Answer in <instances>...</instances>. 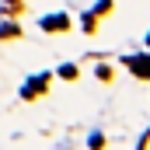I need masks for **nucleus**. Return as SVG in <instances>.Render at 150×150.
<instances>
[{"label":"nucleus","mask_w":150,"mask_h":150,"mask_svg":"<svg viewBox=\"0 0 150 150\" xmlns=\"http://www.w3.org/2000/svg\"><path fill=\"white\" fill-rule=\"evenodd\" d=\"M67 25H70L67 18H45V21H42V28H45V32H59V28H67Z\"/></svg>","instance_id":"obj_2"},{"label":"nucleus","mask_w":150,"mask_h":150,"mask_svg":"<svg viewBox=\"0 0 150 150\" xmlns=\"http://www.w3.org/2000/svg\"><path fill=\"white\" fill-rule=\"evenodd\" d=\"M147 45H150V35H147Z\"/></svg>","instance_id":"obj_3"},{"label":"nucleus","mask_w":150,"mask_h":150,"mask_svg":"<svg viewBox=\"0 0 150 150\" xmlns=\"http://www.w3.org/2000/svg\"><path fill=\"white\" fill-rule=\"evenodd\" d=\"M126 63L133 67L136 77H150V56H126Z\"/></svg>","instance_id":"obj_1"}]
</instances>
